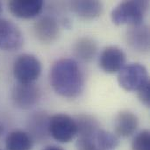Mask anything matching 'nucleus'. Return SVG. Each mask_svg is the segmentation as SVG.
<instances>
[{"mask_svg":"<svg viewBox=\"0 0 150 150\" xmlns=\"http://www.w3.org/2000/svg\"><path fill=\"white\" fill-rule=\"evenodd\" d=\"M49 82L56 94L66 98H75L84 89V75L78 62L71 58L56 61L50 69Z\"/></svg>","mask_w":150,"mask_h":150,"instance_id":"1","label":"nucleus"},{"mask_svg":"<svg viewBox=\"0 0 150 150\" xmlns=\"http://www.w3.org/2000/svg\"><path fill=\"white\" fill-rule=\"evenodd\" d=\"M149 8L146 0H129L120 3L112 11L111 18L117 25H138L142 24Z\"/></svg>","mask_w":150,"mask_h":150,"instance_id":"2","label":"nucleus"},{"mask_svg":"<svg viewBox=\"0 0 150 150\" xmlns=\"http://www.w3.org/2000/svg\"><path fill=\"white\" fill-rule=\"evenodd\" d=\"M149 82L146 67L141 63L125 65L118 73V83L127 91H138Z\"/></svg>","mask_w":150,"mask_h":150,"instance_id":"3","label":"nucleus"},{"mask_svg":"<svg viewBox=\"0 0 150 150\" xmlns=\"http://www.w3.org/2000/svg\"><path fill=\"white\" fill-rule=\"evenodd\" d=\"M48 133L56 142L69 143L77 135L75 119L65 113H57L49 118Z\"/></svg>","mask_w":150,"mask_h":150,"instance_id":"4","label":"nucleus"},{"mask_svg":"<svg viewBox=\"0 0 150 150\" xmlns=\"http://www.w3.org/2000/svg\"><path fill=\"white\" fill-rule=\"evenodd\" d=\"M41 74L40 60L29 54L18 56L13 63V76L18 83H33Z\"/></svg>","mask_w":150,"mask_h":150,"instance_id":"5","label":"nucleus"},{"mask_svg":"<svg viewBox=\"0 0 150 150\" xmlns=\"http://www.w3.org/2000/svg\"><path fill=\"white\" fill-rule=\"evenodd\" d=\"M41 91L34 83H20L14 85L11 91V99L15 106L27 110L33 107L40 99Z\"/></svg>","mask_w":150,"mask_h":150,"instance_id":"6","label":"nucleus"},{"mask_svg":"<svg viewBox=\"0 0 150 150\" xmlns=\"http://www.w3.org/2000/svg\"><path fill=\"white\" fill-rule=\"evenodd\" d=\"M23 34L20 29L11 20L0 18V49L15 51L23 45Z\"/></svg>","mask_w":150,"mask_h":150,"instance_id":"7","label":"nucleus"},{"mask_svg":"<svg viewBox=\"0 0 150 150\" xmlns=\"http://www.w3.org/2000/svg\"><path fill=\"white\" fill-rule=\"evenodd\" d=\"M99 67L107 74L119 73L126 65V54L116 46L105 47L99 56Z\"/></svg>","mask_w":150,"mask_h":150,"instance_id":"8","label":"nucleus"},{"mask_svg":"<svg viewBox=\"0 0 150 150\" xmlns=\"http://www.w3.org/2000/svg\"><path fill=\"white\" fill-rule=\"evenodd\" d=\"M34 33L36 38L42 43L50 44L57 40L60 34L58 21L52 16L46 15L40 18L34 24Z\"/></svg>","mask_w":150,"mask_h":150,"instance_id":"9","label":"nucleus"},{"mask_svg":"<svg viewBox=\"0 0 150 150\" xmlns=\"http://www.w3.org/2000/svg\"><path fill=\"white\" fill-rule=\"evenodd\" d=\"M44 2L41 0H11L8 3L10 12L19 18H33L42 11Z\"/></svg>","mask_w":150,"mask_h":150,"instance_id":"10","label":"nucleus"},{"mask_svg":"<svg viewBox=\"0 0 150 150\" xmlns=\"http://www.w3.org/2000/svg\"><path fill=\"white\" fill-rule=\"evenodd\" d=\"M126 39L127 45L134 51L147 53L149 50V28L141 24L129 26L127 31Z\"/></svg>","mask_w":150,"mask_h":150,"instance_id":"11","label":"nucleus"},{"mask_svg":"<svg viewBox=\"0 0 150 150\" xmlns=\"http://www.w3.org/2000/svg\"><path fill=\"white\" fill-rule=\"evenodd\" d=\"M139 126L138 117L130 111L119 112L114 120L115 134L118 137L128 138L135 134Z\"/></svg>","mask_w":150,"mask_h":150,"instance_id":"12","label":"nucleus"},{"mask_svg":"<svg viewBox=\"0 0 150 150\" xmlns=\"http://www.w3.org/2000/svg\"><path fill=\"white\" fill-rule=\"evenodd\" d=\"M49 118L50 117L43 112H35L29 118L27 124L29 130L28 134L32 137L33 141L42 142L48 138Z\"/></svg>","mask_w":150,"mask_h":150,"instance_id":"13","label":"nucleus"},{"mask_svg":"<svg viewBox=\"0 0 150 150\" xmlns=\"http://www.w3.org/2000/svg\"><path fill=\"white\" fill-rule=\"evenodd\" d=\"M69 7L76 16L88 20L98 18L103 12V4L97 0L72 1L69 3Z\"/></svg>","mask_w":150,"mask_h":150,"instance_id":"14","label":"nucleus"},{"mask_svg":"<svg viewBox=\"0 0 150 150\" xmlns=\"http://www.w3.org/2000/svg\"><path fill=\"white\" fill-rule=\"evenodd\" d=\"M74 119L77 127L78 138L94 139L95 134L100 129L98 120L90 114H79Z\"/></svg>","mask_w":150,"mask_h":150,"instance_id":"15","label":"nucleus"},{"mask_svg":"<svg viewBox=\"0 0 150 150\" xmlns=\"http://www.w3.org/2000/svg\"><path fill=\"white\" fill-rule=\"evenodd\" d=\"M98 51L97 42L91 37H82L78 39L73 46L74 55L85 62L92 61Z\"/></svg>","mask_w":150,"mask_h":150,"instance_id":"16","label":"nucleus"},{"mask_svg":"<svg viewBox=\"0 0 150 150\" xmlns=\"http://www.w3.org/2000/svg\"><path fill=\"white\" fill-rule=\"evenodd\" d=\"M33 144L30 134L21 130L11 132L5 139L6 150H32Z\"/></svg>","mask_w":150,"mask_h":150,"instance_id":"17","label":"nucleus"},{"mask_svg":"<svg viewBox=\"0 0 150 150\" xmlns=\"http://www.w3.org/2000/svg\"><path fill=\"white\" fill-rule=\"evenodd\" d=\"M94 142L98 148L102 150H113L120 145V139L115 134L101 128L95 134Z\"/></svg>","mask_w":150,"mask_h":150,"instance_id":"18","label":"nucleus"},{"mask_svg":"<svg viewBox=\"0 0 150 150\" xmlns=\"http://www.w3.org/2000/svg\"><path fill=\"white\" fill-rule=\"evenodd\" d=\"M132 150H150V132L147 129L137 134L132 142Z\"/></svg>","mask_w":150,"mask_h":150,"instance_id":"19","label":"nucleus"},{"mask_svg":"<svg viewBox=\"0 0 150 150\" xmlns=\"http://www.w3.org/2000/svg\"><path fill=\"white\" fill-rule=\"evenodd\" d=\"M77 150H102L96 145L94 139L78 138L76 142Z\"/></svg>","mask_w":150,"mask_h":150,"instance_id":"20","label":"nucleus"},{"mask_svg":"<svg viewBox=\"0 0 150 150\" xmlns=\"http://www.w3.org/2000/svg\"><path fill=\"white\" fill-rule=\"evenodd\" d=\"M138 98L145 106H150V83H147L138 91Z\"/></svg>","mask_w":150,"mask_h":150,"instance_id":"21","label":"nucleus"},{"mask_svg":"<svg viewBox=\"0 0 150 150\" xmlns=\"http://www.w3.org/2000/svg\"><path fill=\"white\" fill-rule=\"evenodd\" d=\"M42 150H65V149H63L62 148L58 147V146H47V147H46L44 149H42Z\"/></svg>","mask_w":150,"mask_h":150,"instance_id":"22","label":"nucleus"},{"mask_svg":"<svg viewBox=\"0 0 150 150\" xmlns=\"http://www.w3.org/2000/svg\"><path fill=\"white\" fill-rule=\"evenodd\" d=\"M4 134V127L2 123H0V137H2Z\"/></svg>","mask_w":150,"mask_h":150,"instance_id":"23","label":"nucleus"},{"mask_svg":"<svg viewBox=\"0 0 150 150\" xmlns=\"http://www.w3.org/2000/svg\"><path fill=\"white\" fill-rule=\"evenodd\" d=\"M1 11H2V6H1V4H0V13H1Z\"/></svg>","mask_w":150,"mask_h":150,"instance_id":"24","label":"nucleus"}]
</instances>
